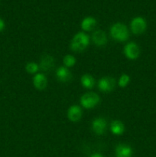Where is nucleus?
Here are the masks:
<instances>
[{
	"label": "nucleus",
	"mask_w": 156,
	"mask_h": 157,
	"mask_svg": "<svg viewBox=\"0 0 156 157\" xmlns=\"http://www.w3.org/2000/svg\"><path fill=\"white\" fill-rule=\"evenodd\" d=\"M90 157H103V156H102L101 153H93V154H92Z\"/></svg>",
	"instance_id": "obj_21"
},
{
	"label": "nucleus",
	"mask_w": 156,
	"mask_h": 157,
	"mask_svg": "<svg viewBox=\"0 0 156 157\" xmlns=\"http://www.w3.org/2000/svg\"><path fill=\"white\" fill-rule=\"evenodd\" d=\"M76 58L74 56L71 55H67L64 57V59H63V63H64V66H65L66 67H73L76 64Z\"/></svg>",
	"instance_id": "obj_18"
},
{
	"label": "nucleus",
	"mask_w": 156,
	"mask_h": 157,
	"mask_svg": "<svg viewBox=\"0 0 156 157\" xmlns=\"http://www.w3.org/2000/svg\"><path fill=\"white\" fill-rule=\"evenodd\" d=\"M92 41L95 45L100 47L106 44L107 36L103 31L99 29V30H96L92 34Z\"/></svg>",
	"instance_id": "obj_11"
},
{
	"label": "nucleus",
	"mask_w": 156,
	"mask_h": 157,
	"mask_svg": "<svg viewBox=\"0 0 156 157\" xmlns=\"http://www.w3.org/2000/svg\"><path fill=\"white\" fill-rule=\"evenodd\" d=\"M33 85L38 90H44L47 85V79L43 73L35 74L33 78Z\"/></svg>",
	"instance_id": "obj_12"
},
{
	"label": "nucleus",
	"mask_w": 156,
	"mask_h": 157,
	"mask_svg": "<svg viewBox=\"0 0 156 157\" xmlns=\"http://www.w3.org/2000/svg\"><path fill=\"white\" fill-rule=\"evenodd\" d=\"M39 64H38L35 62H33V61L27 63L25 65V71L28 74H31V75L37 74L38 71H39Z\"/></svg>",
	"instance_id": "obj_17"
},
{
	"label": "nucleus",
	"mask_w": 156,
	"mask_h": 157,
	"mask_svg": "<svg viewBox=\"0 0 156 157\" xmlns=\"http://www.w3.org/2000/svg\"><path fill=\"white\" fill-rule=\"evenodd\" d=\"M56 77L58 80L61 82H67L71 79V73L65 66H61L56 71Z\"/></svg>",
	"instance_id": "obj_13"
},
{
	"label": "nucleus",
	"mask_w": 156,
	"mask_h": 157,
	"mask_svg": "<svg viewBox=\"0 0 156 157\" xmlns=\"http://www.w3.org/2000/svg\"><path fill=\"white\" fill-rule=\"evenodd\" d=\"M96 19L92 16H88L84 18L80 23V26L82 30L84 32H90L92 31L96 25Z\"/></svg>",
	"instance_id": "obj_14"
},
{
	"label": "nucleus",
	"mask_w": 156,
	"mask_h": 157,
	"mask_svg": "<svg viewBox=\"0 0 156 157\" xmlns=\"http://www.w3.org/2000/svg\"><path fill=\"white\" fill-rule=\"evenodd\" d=\"M6 28V24H5V21H3L2 18H0V32H2L3 30Z\"/></svg>",
	"instance_id": "obj_20"
},
{
	"label": "nucleus",
	"mask_w": 156,
	"mask_h": 157,
	"mask_svg": "<svg viewBox=\"0 0 156 157\" xmlns=\"http://www.w3.org/2000/svg\"><path fill=\"white\" fill-rule=\"evenodd\" d=\"M110 127V131L116 136H121L123 134L124 131H125V126H124L123 123L118 120L112 121Z\"/></svg>",
	"instance_id": "obj_15"
},
{
	"label": "nucleus",
	"mask_w": 156,
	"mask_h": 157,
	"mask_svg": "<svg viewBox=\"0 0 156 157\" xmlns=\"http://www.w3.org/2000/svg\"><path fill=\"white\" fill-rule=\"evenodd\" d=\"M39 67L44 72H50L54 67V59L49 55H44L41 57Z\"/></svg>",
	"instance_id": "obj_9"
},
{
	"label": "nucleus",
	"mask_w": 156,
	"mask_h": 157,
	"mask_svg": "<svg viewBox=\"0 0 156 157\" xmlns=\"http://www.w3.org/2000/svg\"><path fill=\"white\" fill-rule=\"evenodd\" d=\"M110 35L116 41L123 42L127 41L129 36L128 30L123 23L117 22L113 24L110 28Z\"/></svg>",
	"instance_id": "obj_2"
},
{
	"label": "nucleus",
	"mask_w": 156,
	"mask_h": 157,
	"mask_svg": "<svg viewBox=\"0 0 156 157\" xmlns=\"http://www.w3.org/2000/svg\"><path fill=\"white\" fill-rule=\"evenodd\" d=\"M80 82L83 87L87 89H91L95 85V79L92 75L85 74L82 75L80 78Z\"/></svg>",
	"instance_id": "obj_16"
},
{
	"label": "nucleus",
	"mask_w": 156,
	"mask_h": 157,
	"mask_svg": "<svg viewBox=\"0 0 156 157\" xmlns=\"http://www.w3.org/2000/svg\"><path fill=\"white\" fill-rule=\"evenodd\" d=\"M130 82V77L127 74H122L119 78L118 81V85L120 87H125L128 86V84Z\"/></svg>",
	"instance_id": "obj_19"
},
{
	"label": "nucleus",
	"mask_w": 156,
	"mask_h": 157,
	"mask_svg": "<svg viewBox=\"0 0 156 157\" xmlns=\"http://www.w3.org/2000/svg\"><path fill=\"white\" fill-rule=\"evenodd\" d=\"M82 109L78 105H72L68 108L67 112V118L73 123H76L82 117Z\"/></svg>",
	"instance_id": "obj_8"
},
{
	"label": "nucleus",
	"mask_w": 156,
	"mask_h": 157,
	"mask_svg": "<svg viewBox=\"0 0 156 157\" xmlns=\"http://www.w3.org/2000/svg\"><path fill=\"white\" fill-rule=\"evenodd\" d=\"M130 29L135 35H141L145 32L147 29L146 20L141 16L135 17L130 23Z\"/></svg>",
	"instance_id": "obj_4"
},
{
	"label": "nucleus",
	"mask_w": 156,
	"mask_h": 157,
	"mask_svg": "<svg viewBox=\"0 0 156 157\" xmlns=\"http://www.w3.org/2000/svg\"><path fill=\"white\" fill-rule=\"evenodd\" d=\"M92 130L96 135H102L106 130L107 122L105 118L97 117L92 121Z\"/></svg>",
	"instance_id": "obj_7"
},
{
	"label": "nucleus",
	"mask_w": 156,
	"mask_h": 157,
	"mask_svg": "<svg viewBox=\"0 0 156 157\" xmlns=\"http://www.w3.org/2000/svg\"><path fill=\"white\" fill-rule=\"evenodd\" d=\"M115 154L116 157H132L133 150L129 145L119 144L116 147Z\"/></svg>",
	"instance_id": "obj_10"
},
{
	"label": "nucleus",
	"mask_w": 156,
	"mask_h": 157,
	"mask_svg": "<svg viewBox=\"0 0 156 157\" xmlns=\"http://www.w3.org/2000/svg\"><path fill=\"white\" fill-rule=\"evenodd\" d=\"M90 44V37L84 32H77L72 38L70 48L73 52H80L85 50Z\"/></svg>",
	"instance_id": "obj_1"
},
{
	"label": "nucleus",
	"mask_w": 156,
	"mask_h": 157,
	"mask_svg": "<svg viewBox=\"0 0 156 157\" xmlns=\"http://www.w3.org/2000/svg\"><path fill=\"white\" fill-rule=\"evenodd\" d=\"M97 86L101 92L110 93L115 88L116 80L112 77H102L98 81Z\"/></svg>",
	"instance_id": "obj_5"
},
{
	"label": "nucleus",
	"mask_w": 156,
	"mask_h": 157,
	"mask_svg": "<svg viewBox=\"0 0 156 157\" xmlns=\"http://www.w3.org/2000/svg\"><path fill=\"white\" fill-rule=\"evenodd\" d=\"M100 101L99 95L93 92H87L81 96L80 102L85 109H92L96 107Z\"/></svg>",
	"instance_id": "obj_3"
},
{
	"label": "nucleus",
	"mask_w": 156,
	"mask_h": 157,
	"mask_svg": "<svg viewBox=\"0 0 156 157\" xmlns=\"http://www.w3.org/2000/svg\"><path fill=\"white\" fill-rule=\"evenodd\" d=\"M125 56L129 60H136L140 55V48L134 41L127 43L123 48Z\"/></svg>",
	"instance_id": "obj_6"
}]
</instances>
